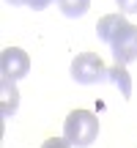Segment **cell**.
<instances>
[{
  "label": "cell",
  "mask_w": 137,
  "mask_h": 148,
  "mask_svg": "<svg viewBox=\"0 0 137 148\" xmlns=\"http://www.w3.org/2000/svg\"><path fill=\"white\" fill-rule=\"evenodd\" d=\"M63 137L77 148H88L99 137V118L90 110H71L63 123Z\"/></svg>",
  "instance_id": "6da1fadb"
},
{
  "label": "cell",
  "mask_w": 137,
  "mask_h": 148,
  "mask_svg": "<svg viewBox=\"0 0 137 148\" xmlns=\"http://www.w3.org/2000/svg\"><path fill=\"white\" fill-rule=\"evenodd\" d=\"M110 82L121 88V96H123V99H129V96H132V79H129V71L123 69V63L110 66Z\"/></svg>",
  "instance_id": "52a82bcc"
},
{
  "label": "cell",
  "mask_w": 137,
  "mask_h": 148,
  "mask_svg": "<svg viewBox=\"0 0 137 148\" xmlns=\"http://www.w3.org/2000/svg\"><path fill=\"white\" fill-rule=\"evenodd\" d=\"M27 71H30V58H27L25 49L19 47H5L3 52H0V74H3V79H22L27 77Z\"/></svg>",
  "instance_id": "3957f363"
},
{
  "label": "cell",
  "mask_w": 137,
  "mask_h": 148,
  "mask_svg": "<svg viewBox=\"0 0 137 148\" xmlns=\"http://www.w3.org/2000/svg\"><path fill=\"white\" fill-rule=\"evenodd\" d=\"M41 148H71V143H68L66 137L63 140H60V137H49V140H44Z\"/></svg>",
  "instance_id": "30bf717a"
},
{
  "label": "cell",
  "mask_w": 137,
  "mask_h": 148,
  "mask_svg": "<svg viewBox=\"0 0 137 148\" xmlns=\"http://www.w3.org/2000/svg\"><path fill=\"white\" fill-rule=\"evenodd\" d=\"M19 107V90H16L14 79H0V112L3 118H11Z\"/></svg>",
  "instance_id": "8992f818"
},
{
  "label": "cell",
  "mask_w": 137,
  "mask_h": 148,
  "mask_svg": "<svg viewBox=\"0 0 137 148\" xmlns=\"http://www.w3.org/2000/svg\"><path fill=\"white\" fill-rule=\"evenodd\" d=\"M58 8L63 11L66 16L77 19V16H82L85 11L90 8V0H58Z\"/></svg>",
  "instance_id": "ba28073f"
},
{
  "label": "cell",
  "mask_w": 137,
  "mask_h": 148,
  "mask_svg": "<svg viewBox=\"0 0 137 148\" xmlns=\"http://www.w3.org/2000/svg\"><path fill=\"white\" fill-rule=\"evenodd\" d=\"M112 55H115V63H132L137 60V25H126L121 33H118V38L110 44Z\"/></svg>",
  "instance_id": "277c9868"
},
{
  "label": "cell",
  "mask_w": 137,
  "mask_h": 148,
  "mask_svg": "<svg viewBox=\"0 0 137 148\" xmlns=\"http://www.w3.org/2000/svg\"><path fill=\"white\" fill-rule=\"evenodd\" d=\"M49 3H52V0H27V5H30L33 11H41V8H47Z\"/></svg>",
  "instance_id": "8fae6325"
},
{
  "label": "cell",
  "mask_w": 137,
  "mask_h": 148,
  "mask_svg": "<svg viewBox=\"0 0 137 148\" xmlns=\"http://www.w3.org/2000/svg\"><path fill=\"white\" fill-rule=\"evenodd\" d=\"M126 25L129 22H126L123 14H107V16H101V19L96 22V36H99L104 44H112L118 38V33H121Z\"/></svg>",
  "instance_id": "5b68a950"
},
{
  "label": "cell",
  "mask_w": 137,
  "mask_h": 148,
  "mask_svg": "<svg viewBox=\"0 0 137 148\" xmlns=\"http://www.w3.org/2000/svg\"><path fill=\"white\" fill-rule=\"evenodd\" d=\"M71 77L79 85H96V82L110 79V69L104 66V60L96 52H79L71 60Z\"/></svg>",
  "instance_id": "7a4b0ae2"
},
{
  "label": "cell",
  "mask_w": 137,
  "mask_h": 148,
  "mask_svg": "<svg viewBox=\"0 0 137 148\" xmlns=\"http://www.w3.org/2000/svg\"><path fill=\"white\" fill-rule=\"evenodd\" d=\"M5 3H11V5H27V0H5Z\"/></svg>",
  "instance_id": "7c38bea8"
},
{
  "label": "cell",
  "mask_w": 137,
  "mask_h": 148,
  "mask_svg": "<svg viewBox=\"0 0 137 148\" xmlns=\"http://www.w3.org/2000/svg\"><path fill=\"white\" fill-rule=\"evenodd\" d=\"M121 14H137V0H115Z\"/></svg>",
  "instance_id": "9c48e42d"
}]
</instances>
